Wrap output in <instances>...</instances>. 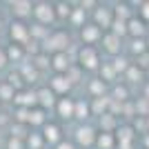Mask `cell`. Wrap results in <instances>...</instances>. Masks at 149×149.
Segmentation results:
<instances>
[{
	"label": "cell",
	"instance_id": "obj_41",
	"mask_svg": "<svg viewBox=\"0 0 149 149\" xmlns=\"http://www.w3.org/2000/svg\"><path fill=\"white\" fill-rule=\"evenodd\" d=\"M7 62H9V58H7V51H2V49H0V69L5 67Z\"/></svg>",
	"mask_w": 149,
	"mask_h": 149
},
{
	"label": "cell",
	"instance_id": "obj_32",
	"mask_svg": "<svg viewBox=\"0 0 149 149\" xmlns=\"http://www.w3.org/2000/svg\"><path fill=\"white\" fill-rule=\"evenodd\" d=\"M33 60H36V62H31V65H33V67H36L38 71H40V69H45V67H49V65H51V62H49V58L45 56V54H38V56L33 58Z\"/></svg>",
	"mask_w": 149,
	"mask_h": 149
},
{
	"label": "cell",
	"instance_id": "obj_1",
	"mask_svg": "<svg viewBox=\"0 0 149 149\" xmlns=\"http://www.w3.org/2000/svg\"><path fill=\"white\" fill-rule=\"evenodd\" d=\"M69 40H71V38H69L67 31H54V33H49V38L45 40L42 49L47 51V54L51 51L54 56H56V54H65V49L69 47Z\"/></svg>",
	"mask_w": 149,
	"mask_h": 149
},
{
	"label": "cell",
	"instance_id": "obj_24",
	"mask_svg": "<svg viewBox=\"0 0 149 149\" xmlns=\"http://www.w3.org/2000/svg\"><path fill=\"white\" fill-rule=\"evenodd\" d=\"M29 125H42L45 127V109H31Z\"/></svg>",
	"mask_w": 149,
	"mask_h": 149
},
{
	"label": "cell",
	"instance_id": "obj_21",
	"mask_svg": "<svg viewBox=\"0 0 149 149\" xmlns=\"http://www.w3.org/2000/svg\"><path fill=\"white\" fill-rule=\"evenodd\" d=\"M29 36L31 38H45V40H47V38H49V29H47L45 25H38L36 22V25L29 29Z\"/></svg>",
	"mask_w": 149,
	"mask_h": 149
},
{
	"label": "cell",
	"instance_id": "obj_29",
	"mask_svg": "<svg viewBox=\"0 0 149 149\" xmlns=\"http://www.w3.org/2000/svg\"><path fill=\"white\" fill-rule=\"evenodd\" d=\"M113 125H116V118H113V113H102V116H100V127L105 129V134H109V129H111Z\"/></svg>",
	"mask_w": 149,
	"mask_h": 149
},
{
	"label": "cell",
	"instance_id": "obj_26",
	"mask_svg": "<svg viewBox=\"0 0 149 149\" xmlns=\"http://www.w3.org/2000/svg\"><path fill=\"white\" fill-rule=\"evenodd\" d=\"M100 74H102V80H113V78H116V69H113V65L111 62H105V65H102V67H100Z\"/></svg>",
	"mask_w": 149,
	"mask_h": 149
},
{
	"label": "cell",
	"instance_id": "obj_43",
	"mask_svg": "<svg viewBox=\"0 0 149 149\" xmlns=\"http://www.w3.org/2000/svg\"><path fill=\"white\" fill-rule=\"evenodd\" d=\"M147 49H149V38H147Z\"/></svg>",
	"mask_w": 149,
	"mask_h": 149
},
{
	"label": "cell",
	"instance_id": "obj_23",
	"mask_svg": "<svg viewBox=\"0 0 149 149\" xmlns=\"http://www.w3.org/2000/svg\"><path fill=\"white\" fill-rule=\"evenodd\" d=\"M131 51L138 54V56H143L145 51H147V40H145V38H134V40H131Z\"/></svg>",
	"mask_w": 149,
	"mask_h": 149
},
{
	"label": "cell",
	"instance_id": "obj_31",
	"mask_svg": "<svg viewBox=\"0 0 149 149\" xmlns=\"http://www.w3.org/2000/svg\"><path fill=\"white\" fill-rule=\"evenodd\" d=\"M107 105H109V98H96V102H93V107H91V111L93 113H98V116H102V111L107 109Z\"/></svg>",
	"mask_w": 149,
	"mask_h": 149
},
{
	"label": "cell",
	"instance_id": "obj_30",
	"mask_svg": "<svg viewBox=\"0 0 149 149\" xmlns=\"http://www.w3.org/2000/svg\"><path fill=\"white\" fill-rule=\"evenodd\" d=\"M111 65H113V69H116V74H120V71H123V74H127V69L131 67L127 58H116V60H113Z\"/></svg>",
	"mask_w": 149,
	"mask_h": 149
},
{
	"label": "cell",
	"instance_id": "obj_36",
	"mask_svg": "<svg viewBox=\"0 0 149 149\" xmlns=\"http://www.w3.org/2000/svg\"><path fill=\"white\" fill-rule=\"evenodd\" d=\"M9 85L11 87H22V74H11L9 76Z\"/></svg>",
	"mask_w": 149,
	"mask_h": 149
},
{
	"label": "cell",
	"instance_id": "obj_28",
	"mask_svg": "<svg viewBox=\"0 0 149 149\" xmlns=\"http://www.w3.org/2000/svg\"><path fill=\"white\" fill-rule=\"evenodd\" d=\"M125 78L129 82H138L140 78H143V71H140V67H136V65H131L129 69H127V74H125Z\"/></svg>",
	"mask_w": 149,
	"mask_h": 149
},
{
	"label": "cell",
	"instance_id": "obj_16",
	"mask_svg": "<svg viewBox=\"0 0 149 149\" xmlns=\"http://www.w3.org/2000/svg\"><path fill=\"white\" fill-rule=\"evenodd\" d=\"M102 45H105V49L109 51V54H113V56L120 54V38L116 36V33H111V31L102 36Z\"/></svg>",
	"mask_w": 149,
	"mask_h": 149
},
{
	"label": "cell",
	"instance_id": "obj_13",
	"mask_svg": "<svg viewBox=\"0 0 149 149\" xmlns=\"http://www.w3.org/2000/svg\"><path fill=\"white\" fill-rule=\"evenodd\" d=\"M145 31H147V25H145L143 18H131L127 22V33H131L134 38H143Z\"/></svg>",
	"mask_w": 149,
	"mask_h": 149
},
{
	"label": "cell",
	"instance_id": "obj_14",
	"mask_svg": "<svg viewBox=\"0 0 149 149\" xmlns=\"http://www.w3.org/2000/svg\"><path fill=\"white\" fill-rule=\"evenodd\" d=\"M51 67L56 69L58 74H67L69 67H71V62H69V56H67V51L65 54H56V56L51 58Z\"/></svg>",
	"mask_w": 149,
	"mask_h": 149
},
{
	"label": "cell",
	"instance_id": "obj_25",
	"mask_svg": "<svg viewBox=\"0 0 149 149\" xmlns=\"http://www.w3.org/2000/svg\"><path fill=\"white\" fill-rule=\"evenodd\" d=\"M25 136H27V125H25V123H16V125H11V138H18V140H22Z\"/></svg>",
	"mask_w": 149,
	"mask_h": 149
},
{
	"label": "cell",
	"instance_id": "obj_9",
	"mask_svg": "<svg viewBox=\"0 0 149 149\" xmlns=\"http://www.w3.org/2000/svg\"><path fill=\"white\" fill-rule=\"evenodd\" d=\"M49 85H51V91L54 93H67L69 89H71V82H69V78L65 74H56L54 78L49 80Z\"/></svg>",
	"mask_w": 149,
	"mask_h": 149
},
{
	"label": "cell",
	"instance_id": "obj_12",
	"mask_svg": "<svg viewBox=\"0 0 149 149\" xmlns=\"http://www.w3.org/2000/svg\"><path fill=\"white\" fill-rule=\"evenodd\" d=\"M42 140H47V143L51 145H60V127L58 125H45L42 127Z\"/></svg>",
	"mask_w": 149,
	"mask_h": 149
},
{
	"label": "cell",
	"instance_id": "obj_33",
	"mask_svg": "<svg viewBox=\"0 0 149 149\" xmlns=\"http://www.w3.org/2000/svg\"><path fill=\"white\" fill-rule=\"evenodd\" d=\"M89 89H91V93L96 96V98H102V93H105V82L102 80H93Z\"/></svg>",
	"mask_w": 149,
	"mask_h": 149
},
{
	"label": "cell",
	"instance_id": "obj_27",
	"mask_svg": "<svg viewBox=\"0 0 149 149\" xmlns=\"http://www.w3.org/2000/svg\"><path fill=\"white\" fill-rule=\"evenodd\" d=\"M111 33H116L118 38H123L125 33H127V22H125V20H118V18H113V25H111Z\"/></svg>",
	"mask_w": 149,
	"mask_h": 149
},
{
	"label": "cell",
	"instance_id": "obj_8",
	"mask_svg": "<svg viewBox=\"0 0 149 149\" xmlns=\"http://www.w3.org/2000/svg\"><path fill=\"white\" fill-rule=\"evenodd\" d=\"M96 131L89 127V125H82V127H78L76 129V140H78V145H82V147H91L93 143H96Z\"/></svg>",
	"mask_w": 149,
	"mask_h": 149
},
{
	"label": "cell",
	"instance_id": "obj_7",
	"mask_svg": "<svg viewBox=\"0 0 149 149\" xmlns=\"http://www.w3.org/2000/svg\"><path fill=\"white\" fill-rule=\"evenodd\" d=\"M80 36H82V42L87 45V47H93V42L102 40V31H100L96 25H82Z\"/></svg>",
	"mask_w": 149,
	"mask_h": 149
},
{
	"label": "cell",
	"instance_id": "obj_11",
	"mask_svg": "<svg viewBox=\"0 0 149 149\" xmlns=\"http://www.w3.org/2000/svg\"><path fill=\"white\" fill-rule=\"evenodd\" d=\"M11 11H13V16L25 18V16H29V13H33V5H31L29 0H13L11 2Z\"/></svg>",
	"mask_w": 149,
	"mask_h": 149
},
{
	"label": "cell",
	"instance_id": "obj_38",
	"mask_svg": "<svg viewBox=\"0 0 149 149\" xmlns=\"http://www.w3.org/2000/svg\"><path fill=\"white\" fill-rule=\"evenodd\" d=\"M138 67H140V69H149V54L138 56Z\"/></svg>",
	"mask_w": 149,
	"mask_h": 149
},
{
	"label": "cell",
	"instance_id": "obj_42",
	"mask_svg": "<svg viewBox=\"0 0 149 149\" xmlns=\"http://www.w3.org/2000/svg\"><path fill=\"white\" fill-rule=\"evenodd\" d=\"M56 149H76V147H74L71 143H65V140H62L60 145H56Z\"/></svg>",
	"mask_w": 149,
	"mask_h": 149
},
{
	"label": "cell",
	"instance_id": "obj_40",
	"mask_svg": "<svg viewBox=\"0 0 149 149\" xmlns=\"http://www.w3.org/2000/svg\"><path fill=\"white\" fill-rule=\"evenodd\" d=\"M113 96H116L118 100H125V98H127V89H125V87H116V89H113Z\"/></svg>",
	"mask_w": 149,
	"mask_h": 149
},
{
	"label": "cell",
	"instance_id": "obj_34",
	"mask_svg": "<svg viewBox=\"0 0 149 149\" xmlns=\"http://www.w3.org/2000/svg\"><path fill=\"white\" fill-rule=\"evenodd\" d=\"M27 145H29L31 149H40V145H42V138L36 136V134H31V136L27 138Z\"/></svg>",
	"mask_w": 149,
	"mask_h": 149
},
{
	"label": "cell",
	"instance_id": "obj_44",
	"mask_svg": "<svg viewBox=\"0 0 149 149\" xmlns=\"http://www.w3.org/2000/svg\"><path fill=\"white\" fill-rule=\"evenodd\" d=\"M147 145H149V136H147Z\"/></svg>",
	"mask_w": 149,
	"mask_h": 149
},
{
	"label": "cell",
	"instance_id": "obj_10",
	"mask_svg": "<svg viewBox=\"0 0 149 149\" xmlns=\"http://www.w3.org/2000/svg\"><path fill=\"white\" fill-rule=\"evenodd\" d=\"M74 113H76V100H71V98H60L58 100V116H60L62 120L74 118Z\"/></svg>",
	"mask_w": 149,
	"mask_h": 149
},
{
	"label": "cell",
	"instance_id": "obj_22",
	"mask_svg": "<svg viewBox=\"0 0 149 149\" xmlns=\"http://www.w3.org/2000/svg\"><path fill=\"white\" fill-rule=\"evenodd\" d=\"M13 98H16V89L9 82H2L0 85V100H13Z\"/></svg>",
	"mask_w": 149,
	"mask_h": 149
},
{
	"label": "cell",
	"instance_id": "obj_17",
	"mask_svg": "<svg viewBox=\"0 0 149 149\" xmlns=\"http://www.w3.org/2000/svg\"><path fill=\"white\" fill-rule=\"evenodd\" d=\"M54 11H56L58 20H65V18H71L74 9H71V5H67V2H58V5H54Z\"/></svg>",
	"mask_w": 149,
	"mask_h": 149
},
{
	"label": "cell",
	"instance_id": "obj_20",
	"mask_svg": "<svg viewBox=\"0 0 149 149\" xmlns=\"http://www.w3.org/2000/svg\"><path fill=\"white\" fill-rule=\"evenodd\" d=\"M96 145H98L100 149H111L113 147V136L111 134H98V138H96Z\"/></svg>",
	"mask_w": 149,
	"mask_h": 149
},
{
	"label": "cell",
	"instance_id": "obj_15",
	"mask_svg": "<svg viewBox=\"0 0 149 149\" xmlns=\"http://www.w3.org/2000/svg\"><path fill=\"white\" fill-rule=\"evenodd\" d=\"M38 105H40V109H49V107H54V105H56V93L51 91L49 87L40 89V91H38Z\"/></svg>",
	"mask_w": 149,
	"mask_h": 149
},
{
	"label": "cell",
	"instance_id": "obj_18",
	"mask_svg": "<svg viewBox=\"0 0 149 149\" xmlns=\"http://www.w3.org/2000/svg\"><path fill=\"white\" fill-rule=\"evenodd\" d=\"M91 113V107L85 102V100H76V113H74V118H80V120H85Z\"/></svg>",
	"mask_w": 149,
	"mask_h": 149
},
{
	"label": "cell",
	"instance_id": "obj_19",
	"mask_svg": "<svg viewBox=\"0 0 149 149\" xmlns=\"http://www.w3.org/2000/svg\"><path fill=\"white\" fill-rule=\"evenodd\" d=\"M22 56H25V49L20 47V45H11L9 49H7V58H9V62H20L22 60Z\"/></svg>",
	"mask_w": 149,
	"mask_h": 149
},
{
	"label": "cell",
	"instance_id": "obj_37",
	"mask_svg": "<svg viewBox=\"0 0 149 149\" xmlns=\"http://www.w3.org/2000/svg\"><path fill=\"white\" fill-rule=\"evenodd\" d=\"M140 18H143L145 22H149V0L140 5Z\"/></svg>",
	"mask_w": 149,
	"mask_h": 149
},
{
	"label": "cell",
	"instance_id": "obj_6",
	"mask_svg": "<svg viewBox=\"0 0 149 149\" xmlns=\"http://www.w3.org/2000/svg\"><path fill=\"white\" fill-rule=\"evenodd\" d=\"M16 105L22 109H31L38 105V91H29V89H18L16 91Z\"/></svg>",
	"mask_w": 149,
	"mask_h": 149
},
{
	"label": "cell",
	"instance_id": "obj_2",
	"mask_svg": "<svg viewBox=\"0 0 149 149\" xmlns=\"http://www.w3.org/2000/svg\"><path fill=\"white\" fill-rule=\"evenodd\" d=\"M33 16H36L38 25H49L56 20V11H54V5L49 2H36L33 5Z\"/></svg>",
	"mask_w": 149,
	"mask_h": 149
},
{
	"label": "cell",
	"instance_id": "obj_39",
	"mask_svg": "<svg viewBox=\"0 0 149 149\" xmlns=\"http://www.w3.org/2000/svg\"><path fill=\"white\" fill-rule=\"evenodd\" d=\"M7 149H25V145H22V140H18V138H11L9 145H7Z\"/></svg>",
	"mask_w": 149,
	"mask_h": 149
},
{
	"label": "cell",
	"instance_id": "obj_5",
	"mask_svg": "<svg viewBox=\"0 0 149 149\" xmlns=\"http://www.w3.org/2000/svg\"><path fill=\"white\" fill-rule=\"evenodd\" d=\"M93 18H96V27L98 29H111L113 25V11L109 7H96V13H93Z\"/></svg>",
	"mask_w": 149,
	"mask_h": 149
},
{
	"label": "cell",
	"instance_id": "obj_35",
	"mask_svg": "<svg viewBox=\"0 0 149 149\" xmlns=\"http://www.w3.org/2000/svg\"><path fill=\"white\" fill-rule=\"evenodd\" d=\"M82 13H85V9H74V13H71V22L78 25L80 29H82Z\"/></svg>",
	"mask_w": 149,
	"mask_h": 149
},
{
	"label": "cell",
	"instance_id": "obj_3",
	"mask_svg": "<svg viewBox=\"0 0 149 149\" xmlns=\"http://www.w3.org/2000/svg\"><path fill=\"white\" fill-rule=\"evenodd\" d=\"M78 62H80V69H96L98 67V51L85 45L78 54Z\"/></svg>",
	"mask_w": 149,
	"mask_h": 149
},
{
	"label": "cell",
	"instance_id": "obj_4",
	"mask_svg": "<svg viewBox=\"0 0 149 149\" xmlns=\"http://www.w3.org/2000/svg\"><path fill=\"white\" fill-rule=\"evenodd\" d=\"M9 36H11L13 45H27L29 42V27L22 25V22H11V27H9Z\"/></svg>",
	"mask_w": 149,
	"mask_h": 149
}]
</instances>
